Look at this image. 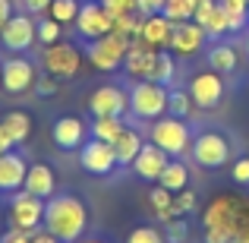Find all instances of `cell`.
Listing matches in <instances>:
<instances>
[{
    "label": "cell",
    "mask_w": 249,
    "mask_h": 243,
    "mask_svg": "<svg viewBox=\"0 0 249 243\" xmlns=\"http://www.w3.org/2000/svg\"><path fill=\"white\" fill-rule=\"evenodd\" d=\"M44 231L60 243H76L89 231V206L76 193H54L44 199Z\"/></svg>",
    "instance_id": "6da1fadb"
},
{
    "label": "cell",
    "mask_w": 249,
    "mask_h": 243,
    "mask_svg": "<svg viewBox=\"0 0 249 243\" xmlns=\"http://www.w3.org/2000/svg\"><path fill=\"white\" fill-rule=\"evenodd\" d=\"M243 202H246V196H240V193H218L202 212V227L233 240L240 227V215H243Z\"/></svg>",
    "instance_id": "7a4b0ae2"
},
{
    "label": "cell",
    "mask_w": 249,
    "mask_h": 243,
    "mask_svg": "<svg viewBox=\"0 0 249 243\" xmlns=\"http://www.w3.org/2000/svg\"><path fill=\"white\" fill-rule=\"evenodd\" d=\"M148 142H155L158 149H164L170 158H183L193 146V130L183 117H158L152 120V130H148Z\"/></svg>",
    "instance_id": "3957f363"
},
{
    "label": "cell",
    "mask_w": 249,
    "mask_h": 243,
    "mask_svg": "<svg viewBox=\"0 0 249 243\" xmlns=\"http://www.w3.org/2000/svg\"><path fill=\"white\" fill-rule=\"evenodd\" d=\"M189 155L199 164L202 170H221L233 155V146L221 130H202V133L193 136V146H189Z\"/></svg>",
    "instance_id": "277c9868"
},
{
    "label": "cell",
    "mask_w": 249,
    "mask_h": 243,
    "mask_svg": "<svg viewBox=\"0 0 249 243\" xmlns=\"http://www.w3.org/2000/svg\"><path fill=\"white\" fill-rule=\"evenodd\" d=\"M167 95H170L167 85L136 79V85L129 89V114L139 120H158L167 114Z\"/></svg>",
    "instance_id": "5b68a950"
},
{
    "label": "cell",
    "mask_w": 249,
    "mask_h": 243,
    "mask_svg": "<svg viewBox=\"0 0 249 243\" xmlns=\"http://www.w3.org/2000/svg\"><path fill=\"white\" fill-rule=\"evenodd\" d=\"M126 51H129V38L110 32V35H101L85 44V60H91V67L101 70V73H117V70H123Z\"/></svg>",
    "instance_id": "8992f818"
},
{
    "label": "cell",
    "mask_w": 249,
    "mask_h": 243,
    "mask_svg": "<svg viewBox=\"0 0 249 243\" xmlns=\"http://www.w3.org/2000/svg\"><path fill=\"white\" fill-rule=\"evenodd\" d=\"M41 70L48 76H54V79H76L82 70V54L76 44L70 41H54L48 44V48L41 51Z\"/></svg>",
    "instance_id": "52a82bcc"
},
{
    "label": "cell",
    "mask_w": 249,
    "mask_h": 243,
    "mask_svg": "<svg viewBox=\"0 0 249 243\" xmlns=\"http://www.w3.org/2000/svg\"><path fill=\"white\" fill-rule=\"evenodd\" d=\"M6 215H10V227H19V231L35 234L38 227H44V199H38V196L19 189V193H13L10 212H6Z\"/></svg>",
    "instance_id": "ba28073f"
},
{
    "label": "cell",
    "mask_w": 249,
    "mask_h": 243,
    "mask_svg": "<svg viewBox=\"0 0 249 243\" xmlns=\"http://www.w3.org/2000/svg\"><path fill=\"white\" fill-rule=\"evenodd\" d=\"M76 32H79V38H85V41L110 35L114 32V13L104 10L101 0H82L79 16H76Z\"/></svg>",
    "instance_id": "9c48e42d"
},
{
    "label": "cell",
    "mask_w": 249,
    "mask_h": 243,
    "mask_svg": "<svg viewBox=\"0 0 249 243\" xmlns=\"http://www.w3.org/2000/svg\"><path fill=\"white\" fill-rule=\"evenodd\" d=\"M38 41V22L29 13H13V19L0 29V44L10 54H25Z\"/></svg>",
    "instance_id": "30bf717a"
},
{
    "label": "cell",
    "mask_w": 249,
    "mask_h": 243,
    "mask_svg": "<svg viewBox=\"0 0 249 243\" xmlns=\"http://www.w3.org/2000/svg\"><path fill=\"white\" fill-rule=\"evenodd\" d=\"M38 82V67L35 60L16 54L3 60V92L6 95H22V92H35Z\"/></svg>",
    "instance_id": "8fae6325"
},
{
    "label": "cell",
    "mask_w": 249,
    "mask_h": 243,
    "mask_svg": "<svg viewBox=\"0 0 249 243\" xmlns=\"http://www.w3.org/2000/svg\"><path fill=\"white\" fill-rule=\"evenodd\" d=\"M189 98L199 111H214L224 98V82H221V73L214 70H202L189 79Z\"/></svg>",
    "instance_id": "7c38bea8"
},
{
    "label": "cell",
    "mask_w": 249,
    "mask_h": 243,
    "mask_svg": "<svg viewBox=\"0 0 249 243\" xmlns=\"http://www.w3.org/2000/svg\"><path fill=\"white\" fill-rule=\"evenodd\" d=\"M79 164H82V170H89L95 177H110L117 170V158H114L110 142H101V139L89 136L79 149Z\"/></svg>",
    "instance_id": "4fadbf2b"
},
{
    "label": "cell",
    "mask_w": 249,
    "mask_h": 243,
    "mask_svg": "<svg viewBox=\"0 0 249 243\" xmlns=\"http://www.w3.org/2000/svg\"><path fill=\"white\" fill-rule=\"evenodd\" d=\"M89 111L91 117H126L129 95L120 85H98L89 95Z\"/></svg>",
    "instance_id": "5bb4252c"
},
{
    "label": "cell",
    "mask_w": 249,
    "mask_h": 243,
    "mask_svg": "<svg viewBox=\"0 0 249 243\" xmlns=\"http://www.w3.org/2000/svg\"><path fill=\"white\" fill-rule=\"evenodd\" d=\"M85 139H89V127H85V120H79V117H60L51 127V142L60 152H79Z\"/></svg>",
    "instance_id": "9a60e30c"
},
{
    "label": "cell",
    "mask_w": 249,
    "mask_h": 243,
    "mask_svg": "<svg viewBox=\"0 0 249 243\" xmlns=\"http://www.w3.org/2000/svg\"><path fill=\"white\" fill-rule=\"evenodd\" d=\"M205 29H202L199 22H177L174 25V35H170V44H167V51L170 54H177V57H193V54H199L202 51V44H205Z\"/></svg>",
    "instance_id": "2e32d148"
},
{
    "label": "cell",
    "mask_w": 249,
    "mask_h": 243,
    "mask_svg": "<svg viewBox=\"0 0 249 243\" xmlns=\"http://www.w3.org/2000/svg\"><path fill=\"white\" fill-rule=\"evenodd\" d=\"M22 189H25V193H32V196H38V199H51V196L57 193V174H54V168L44 164V161L29 164Z\"/></svg>",
    "instance_id": "e0dca14e"
},
{
    "label": "cell",
    "mask_w": 249,
    "mask_h": 243,
    "mask_svg": "<svg viewBox=\"0 0 249 243\" xmlns=\"http://www.w3.org/2000/svg\"><path fill=\"white\" fill-rule=\"evenodd\" d=\"M167 161H170V155L164 152V149H158L155 142H145V146H142V152H139V158L133 161V170L142 177V180L158 183V177L164 174Z\"/></svg>",
    "instance_id": "ac0fdd59"
},
{
    "label": "cell",
    "mask_w": 249,
    "mask_h": 243,
    "mask_svg": "<svg viewBox=\"0 0 249 243\" xmlns=\"http://www.w3.org/2000/svg\"><path fill=\"white\" fill-rule=\"evenodd\" d=\"M170 35H174V22H170L164 13H155V16H145V19H142L139 41H145L148 48H155V51H167Z\"/></svg>",
    "instance_id": "d6986e66"
},
{
    "label": "cell",
    "mask_w": 249,
    "mask_h": 243,
    "mask_svg": "<svg viewBox=\"0 0 249 243\" xmlns=\"http://www.w3.org/2000/svg\"><path fill=\"white\" fill-rule=\"evenodd\" d=\"M142 146H145V136H142L136 127H123L120 136L110 142V149H114V158H117V168H129V164L139 158Z\"/></svg>",
    "instance_id": "ffe728a7"
},
{
    "label": "cell",
    "mask_w": 249,
    "mask_h": 243,
    "mask_svg": "<svg viewBox=\"0 0 249 243\" xmlns=\"http://www.w3.org/2000/svg\"><path fill=\"white\" fill-rule=\"evenodd\" d=\"M25 170H29V164L19 152L0 155V193H19L25 183Z\"/></svg>",
    "instance_id": "44dd1931"
},
{
    "label": "cell",
    "mask_w": 249,
    "mask_h": 243,
    "mask_svg": "<svg viewBox=\"0 0 249 243\" xmlns=\"http://www.w3.org/2000/svg\"><path fill=\"white\" fill-rule=\"evenodd\" d=\"M193 22H199L208 38H221V35L231 32V19H227L224 6H221L218 0H214V3H205V6H196Z\"/></svg>",
    "instance_id": "7402d4cb"
},
{
    "label": "cell",
    "mask_w": 249,
    "mask_h": 243,
    "mask_svg": "<svg viewBox=\"0 0 249 243\" xmlns=\"http://www.w3.org/2000/svg\"><path fill=\"white\" fill-rule=\"evenodd\" d=\"M155 54H158L155 48H148L145 41L133 38V41H129V51H126V60H123V70H126L133 79H145L148 67H152V60H155Z\"/></svg>",
    "instance_id": "603a6c76"
},
{
    "label": "cell",
    "mask_w": 249,
    "mask_h": 243,
    "mask_svg": "<svg viewBox=\"0 0 249 243\" xmlns=\"http://www.w3.org/2000/svg\"><path fill=\"white\" fill-rule=\"evenodd\" d=\"M0 127L6 130V136H10L16 146H25L32 136V117L25 114V111H10V114L0 117Z\"/></svg>",
    "instance_id": "cb8c5ba5"
},
{
    "label": "cell",
    "mask_w": 249,
    "mask_h": 243,
    "mask_svg": "<svg viewBox=\"0 0 249 243\" xmlns=\"http://www.w3.org/2000/svg\"><path fill=\"white\" fill-rule=\"evenodd\" d=\"M148 206L155 208V215H158L161 224H170L174 218H183V215H177V208H174V193H170L167 187H161V183L148 189Z\"/></svg>",
    "instance_id": "d4e9b609"
},
{
    "label": "cell",
    "mask_w": 249,
    "mask_h": 243,
    "mask_svg": "<svg viewBox=\"0 0 249 243\" xmlns=\"http://www.w3.org/2000/svg\"><path fill=\"white\" fill-rule=\"evenodd\" d=\"M158 183H161V187H167L170 193H180V189L189 187V168L180 158H170L167 168H164V174L158 177Z\"/></svg>",
    "instance_id": "484cf974"
},
{
    "label": "cell",
    "mask_w": 249,
    "mask_h": 243,
    "mask_svg": "<svg viewBox=\"0 0 249 243\" xmlns=\"http://www.w3.org/2000/svg\"><path fill=\"white\" fill-rule=\"evenodd\" d=\"M174 76H177V60L170 54H164V51H158L155 60H152V67H148L145 79L148 82H158V85H170V82H174Z\"/></svg>",
    "instance_id": "4316f807"
},
{
    "label": "cell",
    "mask_w": 249,
    "mask_h": 243,
    "mask_svg": "<svg viewBox=\"0 0 249 243\" xmlns=\"http://www.w3.org/2000/svg\"><path fill=\"white\" fill-rule=\"evenodd\" d=\"M123 127H126L123 117H91L89 136H91V139H101V142H114L117 136H120Z\"/></svg>",
    "instance_id": "83f0119b"
},
{
    "label": "cell",
    "mask_w": 249,
    "mask_h": 243,
    "mask_svg": "<svg viewBox=\"0 0 249 243\" xmlns=\"http://www.w3.org/2000/svg\"><path fill=\"white\" fill-rule=\"evenodd\" d=\"M208 67H212L214 73H233V70H237V51H233L231 44H214V48L208 51Z\"/></svg>",
    "instance_id": "f1b7e54d"
},
{
    "label": "cell",
    "mask_w": 249,
    "mask_h": 243,
    "mask_svg": "<svg viewBox=\"0 0 249 243\" xmlns=\"http://www.w3.org/2000/svg\"><path fill=\"white\" fill-rule=\"evenodd\" d=\"M231 19V32H243L249 25V0H218Z\"/></svg>",
    "instance_id": "f546056e"
},
{
    "label": "cell",
    "mask_w": 249,
    "mask_h": 243,
    "mask_svg": "<svg viewBox=\"0 0 249 243\" xmlns=\"http://www.w3.org/2000/svg\"><path fill=\"white\" fill-rule=\"evenodd\" d=\"M142 13L139 10H133V13H120V16H114V32L117 35H126L129 41L133 38H139V32H142Z\"/></svg>",
    "instance_id": "4dcf8cb0"
},
{
    "label": "cell",
    "mask_w": 249,
    "mask_h": 243,
    "mask_svg": "<svg viewBox=\"0 0 249 243\" xmlns=\"http://www.w3.org/2000/svg\"><path fill=\"white\" fill-rule=\"evenodd\" d=\"M51 19H57L60 25H70L76 22V16H79V0H54L48 10Z\"/></svg>",
    "instance_id": "1f68e13d"
},
{
    "label": "cell",
    "mask_w": 249,
    "mask_h": 243,
    "mask_svg": "<svg viewBox=\"0 0 249 243\" xmlns=\"http://www.w3.org/2000/svg\"><path fill=\"white\" fill-rule=\"evenodd\" d=\"M193 98H189V92H183V89H170V95H167V114L170 117H183L186 120L189 114H193Z\"/></svg>",
    "instance_id": "d6a6232c"
},
{
    "label": "cell",
    "mask_w": 249,
    "mask_h": 243,
    "mask_svg": "<svg viewBox=\"0 0 249 243\" xmlns=\"http://www.w3.org/2000/svg\"><path fill=\"white\" fill-rule=\"evenodd\" d=\"M161 13H164L174 25L177 22H189V19H193V13H196V3H193V0H167Z\"/></svg>",
    "instance_id": "836d02e7"
},
{
    "label": "cell",
    "mask_w": 249,
    "mask_h": 243,
    "mask_svg": "<svg viewBox=\"0 0 249 243\" xmlns=\"http://www.w3.org/2000/svg\"><path fill=\"white\" fill-rule=\"evenodd\" d=\"M63 38V25L57 22V19H51V16H44V19H38V44H54V41H60Z\"/></svg>",
    "instance_id": "e575fe53"
},
{
    "label": "cell",
    "mask_w": 249,
    "mask_h": 243,
    "mask_svg": "<svg viewBox=\"0 0 249 243\" xmlns=\"http://www.w3.org/2000/svg\"><path fill=\"white\" fill-rule=\"evenodd\" d=\"M126 243H167V237H164V231L155 227V224H139V227L129 231Z\"/></svg>",
    "instance_id": "d590c367"
},
{
    "label": "cell",
    "mask_w": 249,
    "mask_h": 243,
    "mask_svg": "<svg viewBox=\"0 0 249 243\" xmlns=\"http://www.w3.org/2000/svg\"><path fill=\"white\" fill-rule=\"evenodd\" d=\"M196 206H199V196L193 193V189H180V193H174V208H177V215H189V212H196Z\"/></svg>",
    "instance_id": "8d00e7d4"
},
{
    "label": "cell",
    "mask_w": 249,
    "mask_h": 243,
    "mask_svg": "<svg viewBox=\"0 0 249 243\" xmlns=\"http://www.w3.org/2000/svg\"><path fill=\"white\" fill-rule=\"evenodd\" d=\"M164 237H167V243H186V240H189V224H186V218H174L170 224H164Z\"/></svg>",
    "instance_id": "74e56055"
},
{
    "label": "cell",
    "mask_w": 249,
    "mask_h": 243,
    "mask_svg": "<svg viewBox=\"0 0 249 243\" xmlns=\"http://www.w3.org/2000/svg\"><path fill=\"white\" fill-rule=\"evenodd\" d=\"M60 79H54V76H38V82H35V95H41V98H51V95H57L60 92V85H57Z\"/></svg>",
    "instance_id": "f35d334b"
},
{
    "label": "cell",
    "mask_w": 249,
    "mask_h": 243,
    "mask_svg": "<svg viewBox=\"0 0 249 243\" xmlns=\"http://www.w3.org/2000/svg\"><path fill=\"white\" fill-rule=\"evenodd\" d=\"M51 3H54V0H19L22 13H29V16H41V13H48Z\"/></svg>",
    "instance_id": "ab89813d"
},
{
    "label": "cell",
    "mask_w": 249,
    "mask_h": 243,
    "mask_svg": "<svg viewBox=\"0 0 249 243\" xmlns=\"http://www.w3.org/2000/svg\"><path fill=\"white\" fill-rule=\"evenodd\" d=\"M233 243H249V196H246V202H243V215H240V227H237Z\"/></svg>",
    "instance_id": "60d3db41"
},
{
    "label": "cell",
    "mask_w": 249,
    "mask_h": 243,
    "mask_svg": "<svg viewBox=\"0 0 249 243\" xmlns=\"http://www.w3.org/2000/svg\"><path fill=\"white\" fill-rule=\"evenodd\" d=\"M104 10H110L114 16H120V13H133L136 10V0H101Z\"/></svg>",
    "instance_id": "b9f144b4"
},
{
    "label": "cell",
    "mask_w": 249,
    "mask_h": 243,
    "mask_svg": "<svg viewBox=\"0 0 249 243\" xmlns=\"http://www.w3.org/2000/svg\"><path fill=\"white\" fill-rule=\"evenodd\" d=\"M231 174H233V180H237L240 187H246V183H249V158H237Z\"/></svg>",
    "instance_id": "7bdbcfd3"
},
{
    "label": "cell",
    "mask_w": 249,
    "mask_h": 243,
    "mask_svg": "<svg viewBox=\"0 0 249 243\" xmlns=\"http://www.w3.org/2000/svg\"><path fill=\"white\" fill-rule=\"evenodd\" d=\"M167 0H136V10L142 13V16H155V13L164 10Z\"/></svg>",
    "instance_id": "ee69618b"
},
{
    "label": "cell",
    "mask_w": 249,
    "mask_h": 243,
    "mask_svg": "<svg viewBox=\"0 0 249 243\" xmlns=\"http://www.w3.org/2000/svg\"><path fill=\"white\" fill-rule=\"evenodd\" d=\"M0 243H32V234L29 231H19V227H10V231L0 237Z\"/></svg>",
    "instance_id": "f6af8a7d"
},
{
    "label": "cell",
    "mask_w": 249,
    "mask_h": 243,
    "mask_svg": "<svg viewBox=\"0 0 249 243\" xmlns=\"http://www.w3.org/2000/svg\"><path fill=\"white\" fill-rule=\"evenodd\" d=\"M13 13H16V6H13V0H0V29H3L6 22L13 19Z\"/></svg>",
    "instance_id": "bcb514c9"
},
{
    "label": "cell",
    "mask_w": 249,
    "mask_h": 243,
    "mask_svg": "<svg viewBox=\"0 0 249 243\" xmlns=\"http://www.w3.org/2000/svg\"><path fill=\"white\" fill-rule=\"evenodd\" d=\"M32 243H60V240H57L54 234H48L44 227H38V231L32 234Z\"/></svg>",
    "instance_id": "7dc6e473"
},
{
    "label": "cell",
    "mask_w": 249,
    "mask_h": 243,
    "mask_svg": "<svg viewBox=\"0 0 249 243\" xmlns=\"http://www.w3.org/2000/svg\"><path fill=\"white\" fill-rule=\"evenodd\" d=\"M13 146H16V142L10 139V136H6V130L0 127V155H6V152H13Z\"/></svg>",
    "instance_id": "c3c4849f"
},
{
    "label": "cell",
    "mask_w": 249,
    "mask_h": 243,
    "mask_svg": "<svg viewBox=\"0 0 249 243\" xmlns=\"http://www.w3.org/2000/svg\"><path fill=\"white\" fill-rule=\"evenodd\" d=\"M76 243H110L107 237H89V234H85V237H79Z\"/></svg>",
    "instance_id": "681fc988"
},
{
    "label": "cell",
    "mask_w": 249,
    "mask_h": 243,
    "mask_svg": "<svg viewBox=\"0 0 249 243\" xmlns=\"http://www.w3.org/2000/svg\"><path fill=\"white\" fill-rule=\"evenodd\" d=\"M196 6H205V3H214V0H193Z\"/></svg>",
    "instance_id": "f907efd6"
},
{
    "label": "cell",
    "mask_w": 249,
    "mask_h": 243,
    "mask_svg": "<svg viewBox=\"0 0 249 243\" xmlns=\"http://www.w3.org/2000/svg\"><path fill=\"white\" fill-rule=\"evenodd\" d=\"M0 89H3V67H0Z\"/></svg>",
    "instance_id": "816d5d0a"
},
{
    "label": "cell",
    "mask_w": 249,
    "mask_h": 243,
    "mask_svg": "<svg viewBox=\"0 0 249 243\" xmlns=\"http://www.w3.org/2000/svg\"><path fill=\"white\" fill-rule=\"evenodd\" d=\"M246 54H249V35H246Z\"/></svg>",
    "instance_id": "f5cc1de1"
}]
</instances>
